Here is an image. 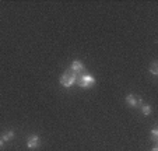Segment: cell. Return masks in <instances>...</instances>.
<instances>
[{
    "label": "cell",
    "instance_id": "1",
    "mask_svg": "<svg viewBox=\"0 0 158 151\" xmlns=\"http://www.w3.org/2000/svg\"><path fill=\"white\" fill-rule=\"evenodd\" d=\"M77 77L78 76L74 73V71H72L70 69H67V70L62 74V77H60V84H62L64 88H70L72 86H74L76 84Z\"/></svg>",
    "mask_w": 158,
    "mask_h": 151
},
{
    "label": "cell",
    "instance_id": "2",
    "mask_svg": "<svg viewBox=\"0 0 158 151\" xmlns=\"http://www.w3.org/2000/svg\"><path fill=\"white\" fill-rule=\"evenodd\" d=\"M77 84L81 87V88H89V87L95 86V78L91 76V74H80L77 77Z\"/></svg>",
    "mask_w": 158,
    "mask_h": 151
},
{
    "label": "cell",
    "instance_id": "3",
    "mask_svg": "<svg viewBox=\"0 0 158 151\" xmlns=\"http://www.w3.org/2000/svg\"><path fill=\"white\" fill-rule=\"evenodd\" d=\"M126 104L131 108H136V107H141V105H143V101H141V98L136 97L134 94H127V97H126Z\"/></svg>",
    "mask_w": 158,
    "mask_h": 151
},
{
    "label": "cell",
    "instance_id": "4",
    "mask_svg": "<svg viewBox=\"0 0 158 151\" xmlns=\"http://www.w3.org/2000/svg\"><path fill=\"white\" fill-rule=\"evenodd\" d=\"M39 144H41V139H39V136H36V134H31L27 139V147L31 148V150L38 148Z\"/></svg>",
    "mask_w": 158,
    "mask_h": 151
},
{
    "label": "cell",
    "instance_id": "5",
    "mask_svg": "<svg viewBox=\"0 0 158 151\" xmlns=\"http://www.w3.org/2000/svg\"><path fill=\"white\" fill-rule=\"evenodd\" d=\"M70 70L74 71L77 76H80V74H84V73H85V67H84L83 62H80V60H74V62L72 63V67H70Z\"/></svg>",
    "mask_w": 158,
    "mask_h": 151
},
{
    "label": "cell",
    "instance_id": "6",
    "mask_svg": "<svg viewBox=\"0 0 158 151\" xmlns=\"http://www.w3.org/2000/svg\"><path fill=\"white\" fill-rule=\"evenodd\" d=\"M141 111H143V113H144L146 116L151 115V105H148V104H143V105H141Z\"/></svg>",
    "mask_w": 158,
    "mask_h": 151
},
{
    "label": "cell",
    "instance_id": "7",
    "mask_svg": "<svg viewBox=\"0 0 158 151\" xmlns=\"http://www.w3.org/2000/svg\"><path fill=\"white\" fill-rule=\"evenodd\" d=\"M14 137V132H7V133H4L3 134V137H2V140H3L4 143H7V141H10V140Z\"/></svg>",
    "mask_w": 158,
    "mask_h": 151
},
{
    "label": "cell",
    "instance_id": "8",
    "mask_svg": "<svg viewBox=\"0 0 158 151\" xmlns=\"http://www.w3.org/2000/svg\"><path fill=\"white\" fill-rule=\"evenodd\" d=\"M150 71H151L152 76H157V74H158V65H157V62H152L151 63V66H150Z\"/></svg>",
    "mask_w": 158,
    "mask_h": 151
},
{
    "label": "cell",
    "instance_id": "9",
    "mask_svg": "<svg viewBox=\"0 0 158 151\" xmlns=\"http://www.w3.org/2000/svg\"><path fill=\"white\" fill-rule=\"evenodd\" d=\"M151 140L154 143L158 141V129H157V126H154V129L151 130Z\"/></svg>",
    "mask_w": 158,
    "mask_h": 151
},
{
    "label": "cell",
    "instance_id": "10",
    "mask_svg": "<svg viewBox=\"0 0 158 151\" xmlns=\"http://www.w3.org/2000/svg\"><path fill=\"white\" fill-rule=\"evenodd\" d=\"M3 145H4V141L2 140V137H0V148H3Z\"/></svg>",
    "mask_w": 158,
    "mask_h": 151
},
{
    "label": "cell",
    "instance_id": "11",
    "mask_svg": "<svg viewBox=\"0 0 158 151\" xmlns=\"http://www.w3.org/2000/svg\"><path fill=\"white\" fill-rule=\"evenodd\" d=\"M152 151H158V147H154L152 148Z\"/></svg>",
    "mask_w": 158,
    "mask_h": 151
}]
</instances>
